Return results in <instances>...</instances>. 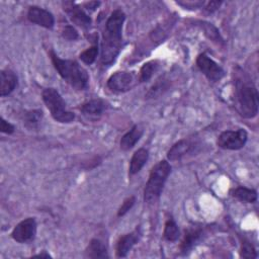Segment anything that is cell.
Returning a JSON list of instances; mask_svg holds the SVG:
<instances>
[{
  "mask_svg": "<svg viewBox=\"0 0 259 259\" xmlns=\"http://www.w3.org/2000/svg\"><path fill=\"white\" fill-rule=\"evenodd\" d=\"M33 257H38V258H51L52 256H51L49 253H47L46 251H42V252L39 253V254L33 255Z\"/></svg>",
  "mask_w": 259,
  "mask_h": 259,
  "instance_id": "obj_34",
  "label": "cell"
},
{
  "mask_svg": "<svg viewBox=\"0 0 259 259\" xmlns=\"http://www.w3.org/2000/svg\"><path fill=\"white\" fill-rule=\"evenodd\" d=\"M158 68H159V61L158 60H152V61L146 62L141 67L140 74H139V81L141 83L148 82L152 78L154 73L158 70Z\"/></svg>",
  "mask_w": 259,
  "mask_h": 259,
  "instance_id": "obj_22",
  "label": "cell"
},
{
  "mask_svg": "<svg viewBox=\"0 0 259 259\" xmlns=\"http://www.w3.org/2000/svg\"><path fill=\"white\" fill-rule=\"evenodd\" d=\"M178 5L184 7L185 9H196V8H200L203 6L204 1H200V0H196V1H190V0H186V1H177L176 2Z\"/></svg>",
  "mask_w": 259,
  "mask_h": 259,
  "instance_id": "obj_30",
  "label": "cell"
},
{
  "mask_svg": "<svg viewBox=\"0 0 259 259\" xmlns=\"http://www.w3.org/2000/svg\"><path fill=\"white\" fill-rule=\"evenodd\" d=\"M141 236H142V230L140 226H137V228L131 233L120 236L116 242V248H115L116 257L118 258L126 257L130 251L132 250V248L140 241Z\"/></svg>",
  "mask_w": 259,
  "mask_h": 259,
  "instance_id": "obj_11",
  "label": "cell"
},
{
  "mask_svg": "<svg viewBox=\"0 0 259 259\" xmlns=\"http://www.w3.org/2000/svg\"><path fill=\"white\" fill-rule=\"evenodd\" d=\"M144 134V128L141 124H135L127 133H125L119 142L120 149L123 151H128L135 147V145L140 141Z\"/></svg>",
  "mask_w": 259,
  "mask_h": 259,
  "instance_id": "obj_17",
  "label": "cell"
},
{
  "mask_svg": "<svg viewBox=\"0 0 259 259\" xmlns=\"http://www.w3.org/2000/svg\"><path fill=\"white\" fill-rule=\"evenodd\" d=\"M124 20V12L117 8L110 13L105 22L100 47V61L103 66H110L114 63L122 49V26Z\"/></svg>",
  "mask_w": 259,
  "mask_h": 259,
  "instance_id": "obj_1",
  "label": "cell"
},
{
  "mask_svg": "<svg viewBox=\"0 0 259 259\" xmlns=\"http://www.w3.org/2000/svg\"><path fill=\"white\" fill-rule=\"evenodd\" d=\"M196 66L200 72L210 81L218 82L225 76V70L205 53H201L196 58Z\"/></svg>",
  "mask_w": 259,
  "mask_h": 259,
  "instance_id": "obj_9",
  "label": "cell"
},
{
  "mask_svg": "<svg viewBox=\"0 0 259 259\" xmlns=\"http://www.w3.org/2000/svg\"><path fill=\"white\" fill-rule=\"evenodd\" d=\"M231 195L242 202L253 203L257 200V191L253 188L239 186L231 190Z\"/></svg>",
  "mask_w": 259,
  "mask_h": 259,
  "instance_id": "obj_21",
  "label": "cell"
},
{
  "mask_svg": "<svg viewBox=\"0 0 259 259\" xmlns=\"http://www.w3.org/2000/svg\"><path fill=\"white\" fill-rule=\"evenodd\" d=\"M98 52H99L98 45H93L90 48L81 52L80 55H79V58L84 64L91 65L95 62V60L97 58V55H98Z\"/></svg>",
  "mask_w": 259,
  "mask_h": 259,
  "instance_id": "obj_24",
  "label": "cell"
},
{
  "mask_svg": "<svg viewBox=\"0 0 259 259\" xmlns=\"http://www.w3.org/2000/svg\"><path fill=\"white\" fill-rule=\"evenodd\" d=\"M107 108V103L102 99H91L80 106L81 113L89 119L99 118Z\"/></svg>",
  "mask_w": 259,
  "mask_h": 259,
  "instance_id": "obj_15",
  "label": "cell"
},
{
  "mask_svg": "<svg viewBox=\"0 0 259 259\" xmlns=\"http://www.w3.org/2000/svg\"><path fill=\"white\" fill-rule=\"evenodd\" d=\"M137 81L134 72L117 71L107 79L106 86L112 92L123 93L131 90L137 84Z\"/></svg>",
  "mask_w": 259,
  "mask_h": 259,
  "instance_id": "obj_7",
  "label": "cell"
},
{
  "mask_svg": "<svg viewBox=\"0 0 259 259\" xmlns=\"http://www.w3.org/2000/svg\"><path fill=\"white\" fill-rule=\"evenodd\" d=\"M49 54L54 68L68 84L76 90H84L88 87L89 75L79 63L74 60L61 59L53 50Z\"/></svg>",
  "mask_w": 259,
  "mask_h": 259,
  "instance_id": "obj_3",
  "label": "cell"
},
{
  "mask_svg": "<svg viewBox=\"0 0 259 259\" xmlns=\"http://www.w3.org/2000/svg\"><path fill=\"white\" fill-rule=\"evenodd\" d=\"M201 27H203L204 33L206 34V36L217 42H223V38L221 37L219 30L211 24V23H207V22H201Z\"/></svg>",
  "mask_w": 259,
  "mask_h": 259,
  "instance_id": "obj_27",
  "label": "cell"
},
{
  "mask_svg": "<svg viewBox=\"0 0 259 259\" xmlns=\"http://www.w3.org/2000/svg\"><path fill=\"white\" fill-rule=\"evenodd\" d=\"M18 85L17 75L10 69L0 71V96L5 97L15 90Z\"/></svg>",
  "mask_w": 259,
  "mask_h": 259,
  "instance_id": "obj_16",
  "label": "cell"
},
{
  "mask_svg": "<svg viewBox=\"0 0 259 259\" xmlns=\"http://www.w3.org/2000/svg\"><path fill=\"white\" fill-rule=\"evenodd\" d=\"M170 172L171 165L166 160H162L152 167L144 189V201L146 203L153 204L160 198Z\"/></svg>",
  "mask_w": 259,
  "mask_h": 259,
  "instance_id": "obj_4",
  "label": "cell"
},
{
  "mask_svg": "<svg viewBox=\"0 0 259 259\" xmlns=\"http://www.w3.org/2000/svg\"><path fill=\"white\" fill-rule=\"evenodd\" d=\"M148 159H149V151L146 148L138 149L131 158L130 166H128V174L132 176L139 173L148 162Z\"/></svg>",
  "mask_w": 259,
  "mask_h": 259,
  "instance_id": "obj_18",
  "label": "cell"
},
{
  "mask_svg": "<svg viewBox=\"0 0 259 259\" xmlns=\"http://www.w3.org/2000/svg\"><path fill=\"white\" fill-rule=\"evenodd\" d=\"M240 257L242 258H256L257 253L254 246L250 243L246 238L241 239V249H240Z\"/></svg>",
  "mask_w": 259,
  "mask_h": 259,
  "instance_id": "obj_26",
  "label": "cell"
},
{
  "mask_svg": "<svg viewBox=\"0 0 259 259\" xmlns=\"http://www.w3.org/2000/svg\"><path fill=\"white\" fill-rule=\"evenodd\" d=\"M163 237L165 240H167L169 242H176L180 237L179 228H178L176 222L171 218H169L165 223Z\"/></svg>",
  "mask_w": 259,
  "mask_h": 259,
  "instance_id": "obj_23",
  "label": "cell"
},
{
  "mask_svg": "<svg viewBox=\"0 0 259 259\" xmlns=\"http://www.w3.org/2000/svg\"><path fill=\"white\" fill-rule=\"evenodd\" d=\"M41 98L56 121L70 123L75 119V113L67 109V104L57 89L52 87L45 88Z\"/></svg>",
  "mask_w": 259,
  "mask_h": 259,
  "instance_id": "obj_5",
  "label": "cell"
},
{
  "mask_svg": "<svg viewBox=\"0 0 259 259\" xmlns=\"http://www.w3.org/2000/svg\"><path fill=\"white\" fill-rule=\"evenodd\" d=\"M221 4H222L221 1H210V2H208V3L205 5L204 9H205L207 12H213V11H215V10L221 6Z\"/></svg>",
  "mask_w": 259,
  "mask_h": 259,
  "instance_id": "obj_32",
  "label": "cell"
},
{
  "mask_svg": "<svg viewBox=\"0 0 259 259\" xmlns=\"http://www.w3.org/2000/svg\"><path fill=\"white\" fill-rule=\"evenodd\" d=\"M236 107L241 116L253 118L258 113V91L250 77L239 67L234 72Z\"/></svg>",
  "mask_w": 259,
  "mask_h": 259,
  "instance_id": "obj_2",
  "label": "cell"
},
{
  "mask_svg": "<svg viewBox=\"0 0 259 259\" xmlns=\"http://www.w3.org/2000/svg\"><path fill=\"white\" fill-rule=\"evenodd\" d=\"M84 256L86 258L96 259V258H109L107 248L102 241L99 239H92L84 251Z\"/></svg>",
  "mask_w": 259,
  "mask_h": 259,
  "instance_id": "obj_19",
  "label": "cell"
},
{
  "mask_svg": "<svg viewBox=\"0 0 259 259\" xmlns=\"http://www.w3.org/2000/svg\"><path fill=\"white\" fill-rule=\"evenodd\" d=\"M61 35L63 38L67 39V40H75L79 37L78 31L76 30V28L70 24H67L63 27V29L61 31Z\"/></svg>",
  "mask_w": 259,
  "mask_h": 259,
  "instance_id": "obj_28",
  "label": "cell"
},
{
  "mask_svg": "<svg viewBox=\"0 0 259 259\" xmlns=\"http://www.w3.org/2000/svg\"><path fill=\"white\" fill-rule=\"evenodd\" d=\"M44 118L40 109H30L23 112V124L28 130H38Z\"/></svg>",
  "mask_w": 259,
  "mask_h": 259,
  "instance_id": "obj_20",
  "label": "cell"
},
{
  "mask_svg": "<svg viewBox=\"0 0 259 259\" xmlns=\"http://www.w3.org/2000/svg\"><path fill=\"white\" fill-rule=\"evenodd\" d=\"M37 225L34 218H26L19 222L11 232V238L20 244L28 243L34 240L36 236Z\"/></svg>",
  "mask_w": 259,
  "mask_h": 259,
  "instance_id": "obj_8",
  "label": "cell"
},
{
  "mask_svg": "<svg viewBox=\"0 0 259 259\" xmlns=\"http://www.w3.org/2000/svg\"><path fill=\"white\" fill-rule=\"evenodd\" d=\"M135 202H136V197H135L134 195L126 197V198L122 201L121 205L119 206V208H118V210H117V217H122V215H124V214L133 207V205L135 204Z\"/></svg>",
  "mask_w": 259,
  "mask_h": 259,
  "instance_id": "obj_29",
  "label": "cell"
},
{
  "mask_svg": "<svg viewBox=\"0 0 259 259\" xmlns=\"http://www.w3.org/2000/svg\"><path fill=\"white\" fill-rule=\"evenodd\" d=\"M202 235L203 230L200 227H189L188 229H186L179 247L181 254H188L193 249V247H195V245L202 239Z\"/></svg>",
  "mask_w": 259,
  "mask_h": 259,
  "instance_id": "obj_13",
  "label": "cell"
},
{
  "mask_svg": "<svg viewBox=\"0 0 259 259\" xmlns=\"http://www.w3.org/2000/svg\"><path fill=\"white\" fill-rule=\"evenodd\" d=\"M195 143L189 139H182L172 145L167 152V159L170 161H176L182 159L187 154L191 153L195 148Z\"/></svg>",
  "mask_w": 259,
  "mask_h": 259,
  "instance_id": "obj_14",
  "label": "cell"
},
{
  "mask_svg": "<svg viewBox=\"0 0 259 259\" xmlns=\"http://www.w3.org/2000/svg\"><path fill=\"white\" fill-rule=\"evenodd\" d=\"M168 87H169L168 80H166L164 78L158 79L156 81V83L150 88V90L148 91L146 96H147V98H154V97L162 94L164 91H166L168 89Z\"/></svg>",
  "mask_w": 259,
  "mask_h": 259,
  "instance_id": "obj_25",
  "label": "cell"
},
{
  "mask_svg": "<svg viewBox=\"0 0 259 259\" xmlns=\"http://www.w3.org/2000/svg\"><path fill=\"white\" fill-rule=\"evenodd\" d=\"M248 139L247 132L244 128L235 131H224L217 139V145L224 150H240L242 149Z\"/></svg>",
  "mask_w": 259,
  "mask_h": 259,
  "instance_id": "obj_6",
  "label": "cell"
},
{
  "mask_svg": "<svg viewBox=\"0 0 259 259\" xmlns=\"http://www.w3.org/2000/svg\"><path fill=\"white\" fill-rule=\"evenodd\" d=\"M27 19L34 24L51 29L55 25L54 15L47 9L39 6H30L27 11Z\"/></svg>",
  "mask_w": 259,
  "mask_h": 259,
  "instance_id": "obj_12",
  "label": "cell"
},
{
  "mask_svg": "<svg viewBox=\"0 0 259 259\" xmlns=\"http://www.w3.org/2000/svg\"><path fill=\"white\" fill-rule=\"evenodd\" d=\"M99 5H100L99 1H89V2H85L83 4L84 8L87 10H90V11H94Z\"/></svg>",
  "mask_w": 259,
  "mask_h": 259,
  "instance_id": "obj_33",
  "label": "cell"
},
{
  "mask_svg": "<svg viewBox=\"0 0 259 259\" xmlns=\"http://www.w3.org/2000/svg\"><path fill=\"white\" fill-rule=\"evenodd\" d=\"M62 6L64 11L67 13L70 20L81 28H88L92 23L91 17L81 8L78 4L73 1H63Z\"/></svg>",
  "mask_w": 259,
  "mask_h": 259,
  "instance_id": "obj_10",
  "label": "cell"
},
{
  "mask_svg": "<svg viewBox=\"0 0 259 259\" xmlns=\"http://www.w3.org/2000/svg\"><path fill=\"white\" fill-rule=\"evenodd\" d=\"M0 131L3 134L10 135V134L14 133L15 126L12 123H10L9 121H7L4 117H1L0 118Z\"/></svg>",
  "mask_w": 259,
  "mask_h": 259,
  "instance_id": "obj_31",
  "label": "cell"
}]
</instances>
